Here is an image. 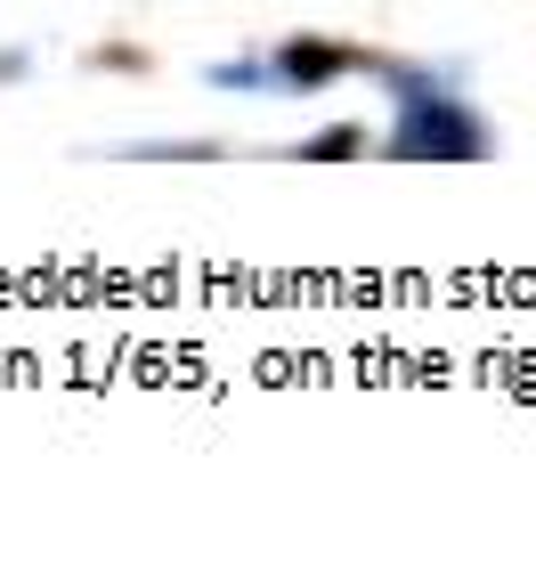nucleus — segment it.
Masks as SVG:
<instances>
[{"label":"nucleus","mask_w":536,"mask_h":568,"mask_svg":"<svg viewBox=\"0 0 536 568\" xmlns=\"http://www.w3.org/2000/svg\"><path fill=\"white\" fill-rule=\"evenodd\" d=\"M447 114H455V106H431L423 122H447ZM398 146H406V154H423V146H439V154H479V131H406Z\"/></svg>","instance_id":"f257e3e1"},{"label":"nucleus","mask_w":536,"mask_h":568,"mask_svg":"<svg viewBox=\"0 0 536 568\" xmlns=\"http://www.w3.org/2000/svg\"><path fill=\"white\" fill-rule=\"evenodd\" d=\"M285 73H293V82H325V73H342V49H325V41H293V49H285Z\"/></svg>","instance_id":"f03ea898"}]
</instances>
